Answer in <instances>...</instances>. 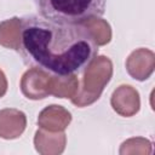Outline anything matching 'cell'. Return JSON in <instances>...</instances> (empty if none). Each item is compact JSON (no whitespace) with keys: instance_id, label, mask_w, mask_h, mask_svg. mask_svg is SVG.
I'll return each instance as SVG.
<instances>
[{"instance_id":"8fae6325","label":"cell","mask_w":155,"mask_h":155,"mask_svg":"<svg viewBox=\"0 0 155 155\" xmlns=\"http://www.w3.org/2000/svg\"><path fill=\"white\" fill-rule=\"evenodd\" d=\"M79 79L76 74L69 75H53L51 96L57 98H73L78 92Z\"/></svg>"},{"instance_id":"7a4b0ae2","label":"cell","mask_w":155,"mask_h":155,"mask_svg":"<svg viewBox=\"0 0 155 155\" xmlns=\"http://www.w3.org/2000/svg\"><path fill=\"white\" fill-rule=\"evenodd\" d=\"M41 17L61 23H82L101 17L107 0H34Z\"/></svg>"},{"instance_id":"4fadbf2b","label":"cell","mask_w":155,"mask_h":155,"mask_svg":"<svg viewBox=\"0 0 155 155\" xmlns=\"http://www.w3.org/2000/svg\"><path fill=\"white\" fill-rule=\"evenodd\" d=\"M119 153L121 155H125V154H150L151 153V142L145 139V138H142V137L130 138L121 144Z\"/></svg>"},{"instance_id":"5b68a950","label":"cell","mask_w":155,"mask_h":155,"mask_svg":"<svg viewBox=\"0 0 155 155\" xmlns=\"http://www.w3.org/2000/svg\"><path fill=\"white\" fill-rule=\"evenodd\" d=\"M110 104L114 111H116V114L120 116L131 117L139 111V93L131 85H121L113 92Z\"/></svg>"},{"instance_id":"9c48e42d","label":"cell","mask_w":155,"mask_h":155,"mask_svg":"<svg viewBox=\"0 0 155 155\" xmlns=\"http://www.w3.org/2000/svg\"><path fill=\"white\" fill-rule=\"evenodd\" d=\"M67 136L62 132H50L44 128L38 130L34 137V145L41 155H58L64 151Z\"/></svg>"},{"instance_id":"ba28073f","label":"cell","mask_w":155,"mask_h":155,"mask_svg":"<svg viewBox=\"0 0 155 155\" xmlns=\"http://www.w3.org/2000/svg\"><path fill=\"white\" fill-rule=\"evenodd\" d=\"M27 116L23 111L13 108L0 110V137L4 139L18 138L25 130Z\"/></svg>"},{"instance_id":"8992f818","label":"cell","mask_w":155,"mask_h":155,"mask_svg":"<svg viewBox=\"0 0 155 155\" xmlns=\"http://www.w3.org/2000/svg\"><path fill=\"white\" fill-rule=\"evenodd\" d=\"M155 68V54L149 48H137L126 59V70L131 78L144 81L150 78Z\"/></svg>"},{"instance_id":"30bf717a","label":"cell","mask_w":155,"mask_h":155,"mask_svg":"<svg viewBox=\"0 0 155 155\" xmlns=\"http://www.w3.org/2000/svg\"><path fill=\"white\" fill-rule=\"evenodd\" d=\"M21 18L12 17L0 23V45L19 52L21 50Z\"/></svg>"},{"instance_id":"52a82bcc","label":"cell","mask_w":155,"mask_h":155,"mask_svg":"<svg viewBox=\"0 0 155 155\" xmlns=\"http://www.w3.org/2000/svg\"><path fill=\"white\" fill-rule=\"evenodd\" d=\"M71 121V114L62 105L51 104L42 109L38 116V125L50 132L64 131Z\"/></svg>"},{"instance_id":"5bb4252c","label":"cell","mask_w":155,"mask_h":155,"mask_svg":"<svg viewBox=\"0 0 155 155\" xmlns=\"http://www.w3.org/2000/svg\"><path fill=\"white\" fill-rule=\"evenodd\" d=\"M7 91V79L4 74V71L0 69V98L5 96Z\"/></svg>"},{"instance_id":"7c38bea8","label":"cell","mask_w":155,"mask_h":155,"mask_svg":"<svg viewBox=\"0 0 155 155\" xmlns=\"http://www.w3.org/2000/svg\"><path fill=\"white\" fill-rule=\"evenodd\" d=\"M92 35L97 46H104L111 40V28L109 23L101 17H94L81 23Z\"/></svg>"},{"instance_id":"3957f363","label":"cell","mask_w":155,"mask_h":155,"mask_svg":"<svg viewBox=\"0 0 155 155\" xmlns=\"http://www.w3.org/2000/svg\"><path fill=\"white\" fill-rule=\"evenodd\" d=\"M82 73L84 76L81 84L79 82L78 92L70 98L71 103L79 108L91 105L99 99L113 76V63L107 56H96Z\"/></svg>"},{"instance_id":"277c9868","label":"cell","mask_w":155,"mask_h":155,"mask_svg":"<svg viewBox=\"0 0 155 155\" xmlns=\"http://www.w3.org/2000/svg\"><path fill=\"white\" fill-rule=\"evenodd\" d=\"M52 79L53 74L41 68L33 67L22 75L21 91L28 99H44L51 96Z\"/></svg>"},{"instance_id":"6da1fadb","label":"cell","mask_w":155,"mask_h":155,"mask_svg":"<svg viewBox=\"0 0 155 155\" xmlns=\"http://www.w3.org/2000/svg\"><path fill=\"white\" fill-rule=\"evenodd\" d=\"M21 54L25 64L53 75L80 74L98 54V46L81 23H61L41 16L21 18Z\"/></svg>"}]
</instances>
